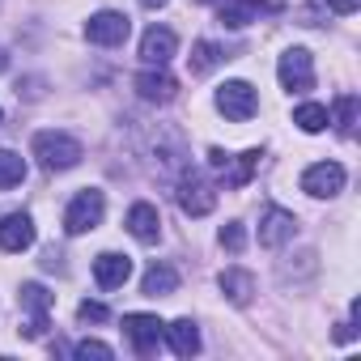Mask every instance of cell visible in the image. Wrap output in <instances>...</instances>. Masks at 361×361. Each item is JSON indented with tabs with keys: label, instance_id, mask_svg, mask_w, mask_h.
I'll use <instances>...</instances> for the list:
<instances>
[{
	"label": "cell",
	"instance_id": "1",
	"mask_svg": "<svg viewBox=\"0 0 361 361\" xmlns=\"http://www.w3.org/2000/svg\"><path fill=\"white\" fill-rule=\"evenodd\" d=\"M35 157H39V166L47 170V174H60V170H73L81 157H85V149H81V140L77 136H68V132H35Z\"/></svg>",
	"mask_w": 361,
	"mask_h": 361
},
{
	"label": "cell",
	"instance_id": "2",
	"mask_svg": "<svg viewBox=\"0 0 361 361\" xmlns=\"http://www.w3.org/2000/svg\"><path fill=\"white\" fill-rule=\"evenodd\" d=\"M174 196H178V209H183L188 217H209L217 209V188L209 183V174H200V170H183V174H178Z\"/></svg>",
	"mask_w": 361,
	"mask_h": 361
},
{
	"label": "cell",
	"instance_id": "3",
	"mask_svg": "<svg viewBox=\"0 0 361 361\" xmlns=\"http://www.w3.org/2000/svg\"><path fill=\"white\" fill-rule=\"evenodd\" d=\"M102 213H106V196L98 192V188H85V192H77L73 196V204L64 209V234H90V230H98L102 226Z\"/></svg>",
	"mask_w": 361,
	"mask_h": 361
},
{
	"label": "cell",
	"instance_id": "4",
	"mask_svg": "<svg viewBox=\"0 0 361 361\" xmlns=\"http://www.w3.org/2000/svg\"><path fill=\"white\" fill-rule=\"evenodd\" d=\"M259 149H247V153H226V149H209V166L217 170V178L226 188H247L251 174L259 170Z\"/></svg>",
	"mask_w": 361,
	"mask_h": 361
},
{
	"label": "cell",
	"instance_id": "5",
	"mask_svg": "<svg viewBox=\"0 0 361 361\" xmlns=\"http://www.w3.org/2000/svg\"><path fill=\"white\" fill-rule=\"evenodd\" d=\"M217 111H221L226 119H234V123H247V119L259 111L255 85H251V81H226V85L217 90Z\"/></svg>",
	"mask_w": 361,
	"mask_h": 361
},
{
	"label": "cell",
	"instance_id": "6",
	"mask_svg": "<svg viewBox=\"0 0 361 361\" xmlns=\"http://www.w3.org/2000/svg\"><path fill=\"white\" fill-rule=\"evenodd\" d=\"M132 35V18L128 13H115V9H102L85 22V39L98 43V47H123Z\"/></svg>",
	"mask_w": 361,
	"mask_h": 361
},
{
	"label": "cell",
	"instance_id": "7",
	"mask_svg": "<svg viewBox=\"0 0 361 361\" xmlns=\"http://www.w3.org/2000/svg\"><path fill=\"white\" fill-rule=\"evenodd\" d=\"M276 77H281V85H285L289 94L314 90V60H310V51H306V47H289V51L281 56V64H276Z\"/></svg>",
	"mask_w": 361,
	"mask_h": 361
},
{
	"label": "cell",
	"instance_id": "8",
	"mask_svg": "<svg viewBox=\"0 0 361 361\" xmlns=\"http://www.w3.org/2000/svg\"><path fill=\"white\" fill-rule=\"evenodd\" d=\"M161 331H166V323H161L157 314H145V310H136V314H123V336H128L132 353H140V357H153V353H157V344H161Z\"/></svg>",
	"mask_w": 361,
	"mask_h": 361
},
{
	"label": "cell",
	"instance_id": "9",
	"mask_svg": "<svg viewBox=\"0 0 361 361\" xmlns=\"http://www.w3.org/2000/svg\"><path fill=\"white\" fill-rule=\"evenodd\" d=\"M22 310H26V327H22V336L26 340H39L43 331H47V314H51V293L39 285V281H26L22 285Z\"/></svg>",
	"mask_w": 361,
	"mask_h": 361
},
{
	"label": "cell",
	"instance_id": "10",
	"mask_svg": "<svg viewBox=\"0 0 361 361\" xmlns=\"http://www.w3.org/2000/svg\"><path fill=\"white\" fill-rule=\"evenodd\" d=\"M302 192L314 196V200L340 196V192H344V166H340V161H314V166H306V174H302Z\"/></svg>",
	"mask_w": 361,
	"mask_h": 361
},
{
	"label": "cell",
	"instance_id": "11",
	"mask_svg": "<svg viewBox=\"0 0 361 361\" xmlns=\"http://www.w3.org/2000/svg\"><path fill=\"white\" fill-rule=\"evenodd\" d=\"M293 234H298V217H293L289 209L268 204V209H264V217H259V247L276 251V247L293 243Z\"/></svg>",
	"mask_w": 361,
	"mask_h": 361
},
{
	"label": "cell",
	"instance_id": "12",
	"mask_svg": "<svg viewBox=\"0 0 361 361\" xmlns=\"http://www.w3.org/2000/svg\"><path fill=\"white\" fill-rule=\"evenodd\" d=\"M174 51H178V39H174L170 26H149V30H145V39H140V60H145V68H166V64L174 60Z\"/></svg>",
	"mask_w": 361,
	"mask_h": 361
},
{
	"label": "cell",
	"instance_id": "13",
	"mask_svg": "<svg viewBox=\"0 0 361 361\" xmlns=\"http://www.w3.org/2000/svg\"><path fill=\"white\" fill-rule=\"evenodd\" d=\"M35 247V221L30 213H9V217H0V251H9V255H22Z\"/></svg>",
	"mask_w": 361,
	"mask_h": 361
},
{
	"label": "cell",
	"instance_id": "14",
	"mask_svg": "<svg viewBox=\"0 0 361 361\" xmlns=\"http://www.w3.org/2000/svg\"><path fill=\"white\" fill-rule=\"evenodd\" d=\"M128 234L136 238V243H145V247H153L157 238H161V217H157V209L149 204V200H136L132 209H128Z\"/></svg>",
	"mask_w": 361,
	"mask_h": 361
},
{
	"label": "cell",
	"instance_id": "15",
	"mask_svg": "<svg viewBox=\"0 0 361 361\" xmlns=\"http://www.w3.org/2000/svg\"><path fill=\"white\" fill-rule=\"evenodd\" d=\"M128 276H132V259H128V255L102 251V255L94 259V281H98V289H123Z\"/></svg>",
	"mask_w": 361,
	"mask_h": 361
},
{
	"label": "cell",
	"instance_id": "16",
	"mask_svg": "<svg viewBox=\"0 0 361 361\" xmlns=\"http://www.w3.org/2000/svg\"><path fill=\"white\" fill-rule=\"evenodd\" d=\"M136 94L145 98V102H170L174 94H178V81L166 73V68H145V73H136Z\"/></svg>",
	"mask_w": 361,
	"mask_h": 361
},
{
	"label": "cell",
	"instance_id": "17",
	"mask_svg": "<svg viewBox=\"0 0 361 361\" xmlns=\"http://www.w3.org/2000/svg\"><path fill=\"white\" fill-rule=\"evenodd\" d=\"M161 336L170 340V353H174V357H196V353H200V327H196L192 319H174V323H166Z\"/></svg>",
	"mask_w": 361,
	"mask_h": 361
},
{
	"label": "cell",
	"instance_id": "18",
	"mask_svg": "<svg viewBox=\"0 0 361 361\" xmlns=\"http://www.w3.org/2000/svg\"><path fill=\"white\" fill-rule=\"evenodd\" d=\"M174 289H178V272H174V264L157 259V264L145 268V276H140V293H145V298H166V293H174Z\"/></svg>",
	"mask_w": 361,
	"mask_h": 361
},
{
	"label": "cell",
	"instance_id": "19",
	"mask_svg": "<svg viewBox=\"0 0 361 361\" xmlns=\"http://www.w3.org/2000/svg\"><path fill=\"white\" fill-rule=\"evenodd\" d=\"M217 285H221V293H226L234 306H247V302H251V293H255V276H251L247 268H226Z\"/></svg>",
	"mask_w": 361,
	"mask_h": 361
},
{
	"label": "cell",
	"instance_id": "20",
	"mask_svg": "<svg viewBox=\"0 0 361 361\" xmlns=\"http://www.w3.org/2000/svg\"><path fill=\"white\" fill-rule=\"evenodd\" d=\"M230 56L217 47V43H209V39H200L196 47H192V56H188V68H192V77H209L217 64H226Z\"/></svg>",
	"mask_w": 361,
	"mask_h": 361
},
{
	"label": "cell",
	"instance_id": "21",
	"mask_svg": "<svg viewBox=\"0 0 361 361\" xmlns=\"http://www.w3.org/2000/svg\"><path fill=\"white\" fill-rule=\"evenodd\" d=\"M22 178H26V157L13 153V149H0V192L18 188Z\"/></svg>",
	"mask_w": 361,
	"mask_h": 361
},
{
	"label": "cell",
	"instance_id": "22",
	"mask_svg": "<svg viewBox=\"0 0 361 361\" xmlns=\"http://www.w3.org/2000/svg\"><path fill=\"white\" fill-rule=\"evenodd\" d=\"M293 123H298L302 132H323V128L331 123V115H327V106H319V102H302V106L293 111Z\"/></svg>",
	"mask_w": 361,
	"mask_h": 361
},
{
	"label": "cell",
	"instance_id": "23",
	"mask_svg": "<svg viewBox=\"0 0 361 361\" xmlns=\"http://www.w3.org/2000/svg\"><path fill=\"white\" fill-rule=\"evenodd\" d=\"M336 132L340 136L357 132V94H340L336 98Z\"/></svg>",
	"mask_w": 361,
	"mask_h": 361
},
{
	"label": "cell",
	"instance_id": "24",
	"mask_svg": "<svg viewBox=\"0 0 361 361\" xmlns=\"http://www.w3.org/2000/svg\"><path fill=\"white\" fill-rule=\"evenodd\" d=\"M221 247L230 251V255H243V247H247V226L243 221H230V226H221Z\"/></svg>",
	"mask_w": 361,
	"mask_h": 361
},
{
	"label": "cell",
	"instance_id": "25",
	"mask_svg": "<svg viewBox=\"0 0 361 361\" xmlns=\"http://www.w3.org/2000/svg\"><path fill=\"white\" fill-rule=\"evenodd\" d=\"M73 357H81V361H90V357L111 361V357H115V348H111V344H102V340H81V344L73 348Z\"/></svg>",
	"mask_w": 361,
	"mask_h": 361
},
{
	"label": "cell",
	"instance_id": "26",
	"mask_svg": "<svg viewBox=\"0 0 361 361\" xmlns=\"http://www.w3.org/2000/svg\"><path fill=\"white\" fill-rule=\"evenodd\" d=\"M77 319H81V323H106L111 310H106L102 302H81V306H77Z\"/></svg>",
	"mask_w": 361,
	"mask_h": 361
},
{
	"label": "cell",
	"instance_id": "27",
	"mask_svg": "<svg viewBox=\"0 0 361 361\" xmlns=\"http://www.w3.org/2000/svg\"><path fill=\"white\" fill-rule=\"evenodd\" d=\"M327 5H331L336 13H344V18H348V13H357V5H361V0H327Z\"/></svg>",
	"mask_w": 361,
	"mask_h": 361
},
{
	"label": "cell",
	"instance_id": "28",
	"mask_svg": "<svg viewBox=\"0 0 361 361\" xmlns=\"http://www.w3.org/2000/svg\"><path fill=\"white\" fill-rule=\"evenodd\" d=\"M0 73H9V51L0 47Z\"/></svg>",
	"mask_w": 361,
	"mask_h": 361
},
{
	"label": "cell",
	"instance_id": "29",
	"mask_svg": "<svg viewBox=\"0 0 361 361\" xmlns=\"http://www.w3.org/2000/svg\"><path fill=\"white\" fill-rule=\"evenodd\" d=\"M140 5H145V9H161V5H166V0H140Z\"/></svg>",
	"mask_w": 361,
	"mask_h": 361
},
{
	"label": "cell",
	"instance_id": "30",
	"mask_svg": "<svg viewBox=\"0 0 361 361\" xmlns=\"http://www.w3.org/2000/svg\"><path fill=\"white\" fill-rule=\"evenodd\" d=\"M200 5H221V0H200Z\"/></svg>",
	"mask_w": 361,
	"mask_h": 361
}]
</instances>
